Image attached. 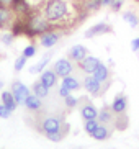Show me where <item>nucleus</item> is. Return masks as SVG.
Returning <instances> with one entry per match:
<instances>
[{
  "label": "nucleus",
  "mask_w": 139,
  "mask_h": 149,
  "mask_svg": "<svg viewBox=\"0 0 139 149\" xmlns=\"http://www.w3.org/2000/svg\"><path fill=\"white\" fill-rule=\"evenodd\" d=\"M110 108H111L113 115H123V113H126V111H128V97L124 95L123 92L118 93V95L113 98V102H111Z\"/></svg>",
  "instance_id": "9b49d317"
},
{
  "label": "nucleus",
  "mask_w": 139,
  "mask_h": 149,
  "mask_svg": "<svg viewBox=\"0 0 139 149\" xmlns=\"http://www.w3.org/2000/svg\"><path fill=\"white\" fill-rule=\"evenodd\" d=\"M87 56H88V49L85 48V46H82V44L72 46V48L69 49V53H67V57H69L70 61H74V62H80Z\"/></svg>",
  "instance_id": "ddd939ff"
},
{
  "label": "nucleus",
  "mask_w": 139,
  "mask_h": 149,
  "mask_svg": "<svg viewBox=\"0 0 139 149\" xmlns=\"http://www.w3.org/2000/svg\"><path fill=\"white\" fill-rule=\"evenodd\" d=\"M12 2H13V0H0V5H7V7H10Z\"/></svg>",
  "instance_id": "c9c22d12"
},
{
  "label": "nucleus",
  "mask_w": 139,
  "mask_h": 149,
  "mask_svg": "<svg viewBox=\"0 0 139 149\" xmlns=\"http://www.w3.org/2000/svg\"><path fill=\"white\" fill-rule=\"evenodd\" d=\"M111 31H113V26H111V25H108L106 22H100V23L93 25L92 28H88V30L85 31V38H87V40H92V38H95V36L110 35Z\"/></svg>",
  "instance_id": "6e6552de"
},
{
  "label": "nucleus",
  "mask_w": 139,
  "mask_h": 149,
  "mask_svg": "<svg viewBox=\"0 0 139 149\" xmlns=\"http://www.w3.org/2000/svg\"><path fill=\"white\" fill-rule=\"evenodd\" d=\"M61 85H64L65 88H69L70 92H75V90L80 88V82H79V79H75L74 75H67V77H64L62 82H61Z\"/></svg>",
  "instance_id": "b1692460"
},
{
  "label": "nucleus",
  "mask_w": 139,
  "mask_h": 149,
  "mask_svg": "<svg viewBox=\"0 0 139 149\" xmlns=\"http://www.w3.org/2000/svg\"><path fill=\"white\" fill-rule=\"evenodd\" d=\"M77 149H82V148H77Z\"/></svg>",
  "instance_id": "4c0bfd02"
},
{
  "label": "nucleus",
  "mask_w": 139,
  "mask_h": 149,
  "mask_svg": "<svg viewBox=\"0 0 139 149\" xmlns=\"http://www.w3.org/2000/svg\"><path fill=\"white\" fill-rule=\"evenodd\" d=\"M129 125V120H128V115L123 113V115H115V120H113V130H118V131H124Z\"/></svg>",
  "instance_id": "4be33fe9"
},
{
  "label": "nucleus",
  "mask_w": 139,
  "mask_h": 149,
  "mask_svg": "<svg viewBox=\"0 0 139 149\" xmlns=\"http://www.w3.org/2000/svg\"><path fill=\"white\" fill-rule=\"evenodd\" d=\"M123 5H124V0H111V3H110V10L118 13L120 10L123 8Z\"/></svg>",
  "instance_id": "7c9ffc66"
},
{
  "label": "nucleus",
  "mask_w": 139,
  "mask_h": 149,
  "mask_svg": "<svg viewBox=\"0 0 139 149\" xmlns=\"http://www.w3.org/2000/svg\"><path fill=\"white\" fill-rule=\"evenodd\" d=\"M15 12L12 10V7L7 5H0V30H10L15 22Z\"/></svg>",
  "instance_id": "0eeeda50"
},
{
  "label": "nucleus",
  "mask_w": 139,
  "mask_h": 149,
  "mask_svg": "<svg viewBox=\"0 0 139 149\" xmlns=\"http://www.w3.org/2000/svg\"><path fill=\"white\" fill-rule=\"evenodd\" d=\"M49 61H51V53L46 54V56H43V59L39 62H36L35 66L30 67V74H41L44 69H46V66L49 64Z\"/></svg>",
  "instance_id": "5701e85b"
},
{
  "label": "nucleus",
  "mask_w": 139,
  "mask_h": 149,
  "mask_svg": "<svg viewBox=\"0 0 139 149\" xmlns=\"http://www.w3.org/2000/svg\"><path fill=\"white\" fill-rule=\"evenodd\" d=\"M52 70L57 74V77L64 79V77H67V75L72 74V70H74V64H72V61H70L69 57H67V59L62 57V59H57V61L54 62Z\"/></svg>",
  "instance_id": "423d86ee"
},
{
  "label": "nucleus",
  "mask_w": 139,
  "mask_h": 149,
  "mask_svg": "<svg viewBox=\"0 0 139 149\" xmlns=\"http://www.w3.org/2000/svg\"><path fill=\"white\" fill-rule=\"evenodd\" d=\"M92 75H93L98 82H101V84L111 82V72H110V69L105 66L103 62H100V64L97 66V69L93 70V74H92Z\"/></svg>",
  "instance_id": "4468645a"
},
{
  "label": "nucleus",
  "mask_w": 139,
  "mask_h": 149,
  "mask_svg": "<svg viewBox=\"0 0 139 149\" xmlns=\"http://www.w3.org/2000/svg\"><path fill=\"white\" fill-rule=\"evenodd\" d=\"M23 105L26 107V110H30V111H39V110L43 108V102H41V98L39 97H36L35 93H30V95L26 97V100Z\"/></svg>",
  "instance_id": "f3484780"
},
{
  "label": "nucleus",
  "mask_w": 139,
  "mask_h": 149,
  "mask_svg": "<svg viewBox=\"0 0 139 149\" xmlns=\"http://www.w3.org/2000/svg\"><path fill=\"white\" fill-rule=\"evenodd\" d=\"M10 92L13 93V97H15V100H17L18 105H23L25 100H26V97L31 93V88L26 87L22 80H13L12 82V90H10Z\"/></svg>",
  "instance_id": "39448f33"
},
{
  "label": "nucleus",
  "mask_w": 139,
  "mask_h": 149,
  "mask_svg": "<svg viewBox=\"0 0 139 149\" xmlns=\"http://www.w3.org/2000/svg\"><path fill=\"white\" fill-rule=\"evenodd\" d=\"M108 87H110V82L101 84V82H98V80H97L92 74L87 75V77L83 79V88H85V90H87L90 95H93V97L103 95V92H105Z\"/></svg>",
  "instance_id": "20e7f679"
},
{
  "label": "nucleus",
  "mask_w": 139,
  "mask_h": 149,
  "mask_svg": "<svg viewBox=\"0 0 139 149\" xmlns=\"http://www.w3.org/2000/svg\"><path fill=\"white\" fill-rule=\"evenodd\" d=\"M38 131L43 133L44 136L51 134V133H57V131H67L69 133V125L64 121L62 116L59 115H49L44 116L38 125Z\"/></svg>",
  "instance_id": "7ed1b4c3"
},
{
  "label": "nucleus",
  "mask_w": 139,
  "mask_h": 149,
  "mask_svg": "<svg viewBox=\"0 0 139 149\" xmlns=\"http://www.w3.org/2000/svg\"><path fill=\"white\" fill-rule=\"evenodd\" d=\"M77 64H79V67H80V70H82V72H85V74H93V70H95L97 66L100 64V59L88 54L85 59H82V61L77 62Z\"/></svg>",
  "instance_id": "f8f14e48"
},
{
  "label": "nucleus",
  "mask_w": 139,
  "mask_h": 149,
  "mask_svg": "<svg viewBox=\"0 0 139 149\" xmlns=\"http://www.w3.org/2000/svg\"><path fill=\"white\" fill-rule=\"evenodd\" d=\"M36 51H38V49H36V44H28V46H26V48H23V56L25 57H28V59H30V57H35L36 56Z\"/></svg>",
  "instance_id": "c756f323"
},
{
  "label": "nucleus",
  "mask_w": 139,
  "mask_h": 149,
  "mask_svg": "<svg viewBox=\"0 0 139 149\" xmlns=\"http://www.w3.org/2000/svg\"><path fill=\"white\" fill-rule=\"evenodd\" d=\"M110 3H111V0H100L101 7H110Z\"/></svg>",
  "instance_id": "f704fd0d"
},
{
  "label": "nucleus",
  "mask_w": 139,
  "mask_h": 149,
  "mask_svg": "<svg viewBox=\"0 0 139 149\" xmlns=\"http://www.w3.org/2000/svg\"><path fill=\"white\" fill-rule=\"evenodd\" d=\"M51 30H59V28H57L56 25L49 23L41 12L31 10L30 13L26 15V33H25V36L35 40V38H39L41 35H44V33H48V31H51Z\"/></svg>",
  "instance_id": "f03ea898"
},
{
  "label": "nucleus",
  "mask_w": 139,
  "mask_h": 149,
  "mask_svg": "<svg viewBox=\"0 0 139 149\" xmlns=\"http://www.w3.org/2000/svg\"><path fill=\"white\" fill-rule=\"evenodd\" d=\"M123 20H124V22H126L133 30L139 28V15L136 13L134 10H126V12L123 13Z\"/></svg>",
  "instance_id": "412c9836"
},
{
  "label": "nucleus",
  "mask_w": 139,
  "mask_h": 149,
  "mask_svg": "<svg viewBox=\"0 0 139 149\" xmlns=\"http://www.w3.org/2000/svg\"><path fill=\"white\" fill-rule=\"evenodd\" d=\"M97 120H98V123H101V125H111V126H113L115 115H113V111H111V108H110V107H103V108L98 111Z\"/></svg>",
  "instance_id": "a211bd4d"
},
{
  "label": "nucleus",
  "mask_w": 139,
  "mask_h": 149,
  "mask_svg": "<svg viewBox=\"0 0 139 149\" xmlns=\"http://www.w3.org/2000/svg\"><path fill=\"white\" fill-rule=\"evenodd\" d=\"M26 62H28V57H25L23 54L18 56L17 59H15V64H13V70H15V72H22V70L25 69Z\"/></svg>",
  "instance_id": "a878e982"
},
{
  "label": "nucleus",
  "mask_w": 139,
  "mask_h": 149,
  "mask_svg": "<svg viewBox=\"0 0 139 149\" xmlns=\"http://www.w3.org/2000/svg\"><path fill=\"white\" fill-rule=\"evenodd\" d=\"M39 80H41L48 88H52L57 84V74L52 69H44L43 72H41V75H39Z\"/></svg>",
  "instance_id": "dca6fc26"
},
{
  "label": "nucleus",
  "mask_w": 139,
  "mask_h": 149,
  "mask_svg": "<svg viewBox=\"0 0 139 149\" xmlns=\"http://www.w3.org/2000/svg\"><path fill=\"white\" fill-rule=\"evenodd\" d=\"M49 90H51V88H48L41 80H35L33 85H31V93H35L39 98H46V97L49 95Z\"/></svg>",
  "instance_id": "6ab92c4d"
},
{
  "label": "nucleus",
  "mask_w": 139,
  "mask_h": 149,
  "mask_svg": "<svg viewBox=\"0 0 139 149\" xmlns=\"http://www.w3.org/2000/svg\"><path fill=\"white\" fill-rule=\"evenodd\" d=\"M12 113H13V111H10V110L7 108L3 103H0V118L7 120V118H10V116H12Z\"/></svg>",
  "instance_id": "2f4dec72"
},
{
  "label": "nucleus",
  "mask_w": 139,
  "mask_h": 149,
  "mask_svg": "<svg viewBox=\"0 0 139 149\" xmlns=\"http://www.w3.org/2000/svg\"><path fill=\"white\" fill-rule=\"evenodd\" d=\"M0 98H2V103H3V105L7 107V108H8L10 111H15V110H17L18 103H17L15 97H13V93L10 92V90H3Z\"/></svg>",
  "instance_id": "aec40b11"
},
{
  "label": "nucleus",
  "mask_w": 139,
  "mask_h": 149,
  "mask_svg": "<svg viewBox=\"0 0 139 149\" xmlns=\"http://www.w3.org/2000/svg\"><path fill=\"white\" fill-rule=\"evenodd\" d=\"M15 38H17V36L13 35L12 31H5V33H2V35H0V43L5 44V46H10V44H13Z\"/></svg>",
  "instance_id": "bb28decb"
},
{
  "label": "nucleus",
  "mask_w": 139,
  "mask_h": 149,
  "mask_svg": "<svg viewBox=\"0 0 139 149\" xmlns=\"http://www.w3.org/2000/svg\"><path fill=\"white\" fill-rule=\"evenodd\" d=\"M57 93H59V97H62V98H65V97H69L72 92H70L69 88H65L64 85H61V87H59V90H57Z\"/></svg>",
  "instance_id": "473e14b6"
},
{
  "label": "nucleus",
  "mask_w": 139,
  "mask_h": 149,
  "mask_svg": "<svg viewBox=\"0 0 139 149\" xmlns=\"http://www.w3.org/2000/svg\"><path fill=\"white\" fill-rule=\"evenodd\" d=\"M111 133H113V130L110 128V125H98L97 126V130L93 133H92V138L95 141H106L111 136Z\"/></svg>",
  "instance_id": "2eb2a0df"
},
{
  "label": "nucleus",
  "mask_w": 139,
  "mask_h": 149,
  "mask_svg": "<svg viewBox=\"0 0 139 149\" xmlns=\"http://www.w3.org/2000/svg\"><path fill=\"white\" fill-rule=\"evenodd\" d=\"M41 13L49 23L62 30L72 18V8L67 0H44L41 5Z\"/></svg>",
  "instance_id": "f257e3e1"
},
{
  "label": "nucleus",
  "mask_w": 139,
  "mask_h": 149,
  "mask_svg": "<svg viewBox=\"0 0 139 149\" xmlns=\"http://www.w3.org/2000/svg\"><path fill=\"white\" fill-rule=\"evenodd\" d=\"M98 125H100V123H98V120H87V121H83V131L92 136V133L97 130V126H98Z\"/></svg>",
  "instance_id": "393cba45"
},
{
  "label": "nucleus",
  "mask_w": 139,
  "mask_h": 149,
  "mask_svg": "<svg viewBox=\"0 0 139 149\" xmlns=\"http://www.w3.org/2000/svg\"><path fill=\"white\" fill-rule=\"evenodd\" d=\"M65 134H67V131H57V133L46 134V138H48L49 141H52V143H61V141L65 138Z\"/></svg>",
  "instance_id": "c85d7f7f"
},
{
  "label": "nucleus",
  "mask_w": 139,
  "mask_h": 149,
  "mask_svg": "<svg viewBox=\"0 0 139 149\" xmlns=\"http://www.w3.org/2000/svg\"><path fill=\"white\" fill-rule=\"evenodd\" d=\"M61 30H51L48 33H44V35L39 36V44L43 46V48H52V46H56L61 40Z\"/></svg>",
  "instance_id": "1a4fd4ad"
},
{
  "label": "nucleus",
  "mask_w": 139,
  "mask_h": 149,
  "mask_svg": "<svg viewBox=\"0 0 139 149\" xmlns=\"http://www.w3.org/2000/svg\"><path fill=\"white\" fill-rule=\"evenodd\" d=\"M131 49H133V53H138L139 51V36L131 41Z\"/></svg>",
  "instance_id": "72a5a7b5"
},
{
  "label": "nucleus",
  "mask_w": 139,
  "mask_h": 149,
  "mask_svg": "<svg viewBox=\"0 0 139 149\" xmlns=\"http://www.w3.org/2000/svg\"><path fill=\"white\" fill-rule=\"evenodd\" d=\"M64 103H65V107H67L69 110H74L75 107H79L80 98H77V97H74L72 93H70L69 97H65V98H64Z\"/></svg>",
  "instance_id": "cd10ccee"
},
{
  "label": "nucleus",
  "mask_w": 139,
  "mask_h": 149,
  "mask_svg": "<svg viewBox=\"0 0 139 149\" xmlns=\"http://www.w3.org/2000/svg\"><path fill=\"white\" fill-rule=\"evenodd\" d=\"M80 116H82L83 121H87V120H97L98 110L95 108L93 103L87 102L85 98H80Z\"/></svg>",
  "instance_id": "9d476101"
},
{
  "label": "nucleus",
  "mask_w": 139,
  "mask_h": 149,
  "mask_svg": "<svg viewBox=\"0 0 139 149\" xmlns=\"http://www.w3.org/2000/svg\"><path fill=\"white\" fill-rule=\"evenodd\" d=\"M5 87V84H3V80H0V90H2V88Z\"/></svg>",
  "instance_id": "e433bc0d"
}]
</instances>
